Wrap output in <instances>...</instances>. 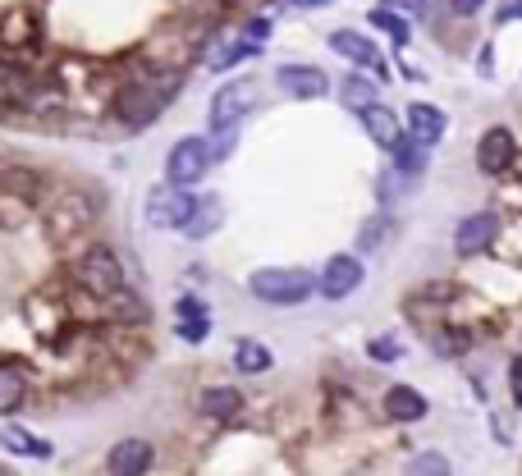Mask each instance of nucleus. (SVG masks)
<instances>
[{"label": "nucleus", "mask_w": 522, "mask_h": 476, "mask_svg": "<svg viewBox=\"0 0 522 476\" xmlns=\"http://www.w3.org/2000/svg\"><path fill=\"white\" fill-rule=\"evenodd\" d=\"M211 335V321H179V339L184 344H202Z\"/></svg>", "instance_id": "7c9ffc66"}, {"label": "nucleus", "mask_w": 522, "mask_h": 476, "mask_svg": "<svg viewBox=\"0 0 522 476\" xmlns=\"http://www.w3.org/2000/svg\"><path fill=\"white\" fill-rule=\"evenodd\" d=\"M330 46H335V55L353 60L358 69H371V74H381V51H376V42H371V37L353 33V28H339V33H330Z\"/></svg>", "instance_id": "2eb2a0df"}, {"label": "nucleus", "mask_w": 522, "mask_h": 476, "mask_svg": "<svg viewBox=\"0 0 522 476\" xmlns=\"http://www.w3.org/2000/svg\"><path fill=\"white\" fill-rule=\"evenodd\" d=\"M220 220H225V202L220 197H197V206H193V216H188V225H184V238H211L220 229Z\"/></svg>", "instance_id": "f3484780"}, {"label": "nucleus", "mask_w": 522, "mask_h": 476, "mask_svg": "<svg viewBox=\"0 0 522 476\" xmlns=\"http://www.w3.org/2000/svg\"><path fill=\"white\" fill-rule=\"evenodd\" d=\"M509 399L513 408H522V353L509 362Z\"/></svg>", "instance_id": "2f4dec72"}, {"label": "nucleus", "mask_w": 522, "mask_h": 476, "mask_svg": "<svg viewBox=\"0 0 522 476\" xmlns=\"http://www.w3.org/2000/svg\"><path fill=\"white\" fill-rule=\"evenodd\" d=\"M271 348L257 344V339H239V348H234V367L243 371V376H261V371H271Z\"/></svg>", "instance_id": "4be33fe9"}, {"label": "nucleus", "mask_w": 522, "mask_h": 476, "mask_svg": "<svg viewBox=\"0 0 522 476\" xmlns=\"http://www.w3.org/2000/svg\"><path fill=\"white\" fill-rule=\"evenodd\" d=\"M252 298L275 307H298L316 293V275L312 271H289V266H266V271H252L248 280Z\"/></svg>", "instance_id": "f03ea898"}, {"label": "nucleus", "mask_w": 522, "mask_h": 476, "mask_svg": "<svg viewBox=\"0 0 522 476\" xmlns=\"http://www.w3.org/2000/svg\"><path fill=\"white\" fill-rule=\"evenodd\" d=\"M513 161H518V142H513L509 129L495 124V129L481 133V142H477V165H481V170H486V174H504Z\"/></svg>", "instance_id": "9b49d317"}, {"label": "nucleus", "mask_w": 522, "mask_h": 476, "mask_svg": "<svg viewBox=\"0 0 522 476\" xmlns=\"http://www.w3.org/2000/svg\"><path fill=\"white\" fill-rule=\"evenodd\" d=\"M92 216H97V206L87 202L78 188H60L42 202V225L51 229V238H74L78 229L92 225Z\"/></svg>", "instance_id": "20e7f679"}, {"label": "nucleus", "mask_w": 522, "mask_h": 476, "mask_svg": "<svg viewBox=\"0 0 522 476\" xmlns=\"http://www.w3.org/2000/svg\"><path fill=\"white\" fill-rule=\"evenodd\" d=\"M261 46H266V42H257V37H248V33L229 37V42L211 55V69H216V74H225V69L243 65V60H252V55H261Z\"/></svg>", "instance_id": "6ab92c4d"}, {"label": "nucleus", "mask_w": 522, "mask_h": 476, "mask_svg": "<svg viewBox=\"0 0 522 476\" xmlns=\"http://www.w3.org/2000/svg\"><path fill=\"white\" fill-rule=\"evenodd\" d=\"M211 142L207 138H179L170 147V156H165V179H170L174 188H193L207 179L211 170Z\"/></svg>", "instance_id": "39448f33"}, {"label": "nucleus", "mask_w": 522, "mask_h": 476, "mask_svg": "<svg viewBox=\"0 0 522 476\" xmlns=\"http://www.w3.org/2000/svg\"><path fill=\"white\" fill-rule=\"evenodd\" d=\"M252 106H257V83L234 78V83H225L216 92V101H211V124H216V129H234Z\"/></svg>", "instance_id": "0eeeda50"}, {"label": "nucleus", "mask_w": 522, "mask_h": 476, "mask_svg": "<svg viewBox=\"0 0 522 476\" xmlns=\"http://www.w3.org/2000/svg\"><path fill=\"white\" fill-rule=\"evenodd\" d=\"M358 284H362V261L353 257V252H339V257H330L326 271L316 275V293H321V298H330V303L348 298Z\"/></svg>", "instance_id": "6e6552de"}, {"label": "nucleus", "mask_w": 522, "mask_h": 476, "mask_svg": "<svg viewBox=\"0 0 522 476\" xmlns=\"http://www.w3.org/2000/svg\"><path fill=\"white\" fill-rule=\"evenodd\" d=\"M367 353L376 357V362H394V357H399V344H394V339H371Z\"/></svg>", "instance_id": "473e14b6"}, {"label": "nucleus", "mask_w": 522, "mask_h": 476, "mask_svg": "<svg viewBox=\"0 0 522 476\" xmlns=\"http://www.w3.org/2000/svg\"><path fill=\"white\" fill-rule=\"evenodd\" d=\"M371 23H376V28H381V33H390V37H394V42H399V46H408V23H403L399 14H394V10H385V5H381V10L371 14Z\"/></svg>", "instance_id": "cd10ccee"}, {"label": "nucleus", "mask_w": 522, "mask_h": 476, "mask_svg": "<svg viewBox=\"0 0 522 476\" xmlns=\"http://www.w3.org/2000/svg\"><path fill=\"white\" fill-rule=\"evenodd\" d=\"M289 5H298V10H312V5H326V0H289Z\"/></svg>", "instance_id": "e433bc0d"}, {"label": "nucleus", "mask_w": 522, "mask_h": 476, "mask_svg": "<svg viewBox=\"0 0 522 476\" xmlns=\"http://www.w3.org/2000/svg\"><path fill=\"white\" fill-rule=\"evenodd\" d=\"M481 5H486V0H449V10L454 14H477Z\"/></svg>", "instance_id": "c9c22d12"}, {"label": "nucleus", "mask_w": 522, "mask_h": 476, "mask_svg": "<svg viewBox=\"0 0 522 476\" xmlns=\"http://www.w3.org/2000/svg\"><path fill=\"white\" fill-rule=\"evenodd\" d=\"M394 229V220L390 216H376V220H367V225L358 229V252H376V248H385V234Z\"/></svg>", "instance_id": "bb28decb"}, {"label": "nucleus", "mask_w": 522, "mask_h": 476, "mask_svg": "<svg viewBox=\"0 0 522 476\" xmlns=\"http://www.w3.org/2000/svg\"><path fill=\"white\" fill-rule=\"evenodd\" d=\"M239 408H243V394L234 385H211L202 394V412H207L211 422H229V417H239Z\"/></svg>", "instance_id": "aec40b11"}, {"label": "nucleus", "mask_w": 522, "mask_h": 476, "mask_svg": "<svg viewBox=\"0 0 522 476\" xmlns=\"http://www.w3.org/2000/svg\"><path fill=\"white\" fill-rule=\"evenodd\" d=\"M174 312H179V321H211L202 298H179V303H174Z\"/></svg>", "instance_id": "c756f323"}, {"label": "nucleus", "mask_w": 522, "mask_h": 476, "mask_svg": "<svg viewBox=\"0 0 522 476\" xmlns=\"http://www.w3.org/2000/svg\"><path fill=\"white\" fill-rule=\"evenodd\" d=\"M381 408H385L390 422H422L426 412H431V403H426V394L413 390V385H390L385 399H381Z\"/></svg>", "instance_id": "4468645a"}, {"label": "nucleus", "mask_w": 522, "mask_h": 476, "mask_svg": "<svg viewBox=\"0 0 522 476\" xmlns=\"http://www.w3.org/2000/svg\"><path fill=\"white\" fill-rule=\"evenodd\" d=\"M495 238H500V216H495V211H477V216H468L454 229V252L458 257H477Z\"/></svg>", "instance_id": "1a4fd4ad"}, {"label": "nucleus", "mask_w": 522, "mask_h": 476, "mask_svg": "<svg viewBox=\"0 0 522 476\" xmlns=\"http://www.w3.org/2000/svg\"><path fill=\"white\" fill-rule=\"evenodd\" d=\"M385 10H403V14H413L417 19V14L426 10V0H385Z\"/></svg>", "instance_id": "72a5a7b5"}, {"label": "nucleus", "mask_w": 522, "mask_h": 476, "mask_svg": "<svg viewBox=\"0 0 522 476\" xmlns=\"http://www.w3.org/2000/svg\"><path fill=\"white\" fill-rule=\"evenodd\" d=\"M193 206H197V197L188 193V188H174V184L152 188V193H147V225H156V229H184L188 216H193Z\"/></svg>", "instance_id": "423d86ee"}, {"label": "nucleus", "mask_w": 522, "mask_h": 476, "mask_svg": "<svg viewBox=\"0 0 522 476\" xmlns=\"http://www.w3.org/2000/svg\"><path fill=\"white\" fill-rule=\"evenodd\" d=\"M394 170H399V174H408V179H417V174L426 170V152H422V147H417V142H408V138H403L399 147H394Z\"/></svg>", "instance_id": "a878e982"}, {"label": "nucleus", "mask_w": 522, "mask_h": 476, "mask_svg": "<svg viewBox=\"0 0 522 476\" xmlns=\"http://www.w3.org/2000/svg\"><path fill=\"white\" fill-rule=\"evenodd\" d=\"M362 124H367L371 142H376V147H385V152H394V147L403 142V124H399V115H394L390 106H381V101H376L371 110H362Z\"/></svg>", "instance_id": "dca6fc26"}, {"label": "nucleus", "mask_w": 522, "mask_h": 476, "mask_svg": "<svg viewBox=\"0 0 522 476\" xmlns=\"http://www.w3.org/2000/svg\"><path fill=\"white\" fill-rule=\"evenodd\" d=\"M74 280L78 289H87L92 298H120L124 293V266L110 248H87L74 261Z\"/></svg>", "instance_id": "7ed1b4c3"}, {"label": "nucleus", "mask_w": 522, "mask_h": 476, "mask_svg": "<svg viewBox=\"0 0 522 476\" xmlns=\"http://www.w3.org/2000/svg\"><path fill=\"white\" fill-rule=\"evenodd\" d=\"M339 97H344L348 110H358V115H362V110L376 106V83H371L367 74H348L344 83H339Z\"/></svg>", "instance_id": "5701e85b"}, {"label": "nucleus", "mask_w": 522, "mask_h": 476, "mask_svg": "<svg viewBox=\"0 0 522 476\" xmlns=\"http://www.w3.org/2000/svg\"><path fill=\"white\" fill-rule=\"evenodd\" d=\"M445 129H449V119H445V110H435V106H426V101H417V106H408V142H417V147H435V142L445 138Z\"/></svg>", "instance_id": "ddd939ff"}, {"label": "nucleus", "mask_w": 522, "mask_h": 476, "mask_svg": "<svg viewBox=\"0 0 522 476\" xmlns=\"http://www.w3.org/2000/svg\"><path fill=\"white\" fill-rule=\"evenodd\" d=\"M0 444L10 449V454H19V458H51L55 449H51V440H42V435H33V431H23V426H5L0 431Z\"/></svg>", "instance_id": "a211bd4d"}, {"label": "nucleus", "mask_w": 522, "mask_h": 476, "mask_svg": "<svg viewBox=\"0 0 522 476\" xmlns=\"http://www.w3.org/2000/svg\"><path fill=\"white\" fill-rule=\"evenodd\" d=\"M28 399V380L19 367H0V417H14Z\"/></svg>", "instance_id": "412c9836"}, {"label": "nucleus", "mask_w": 522, "mask_h": 476, "mask_svg": "<svg viewBox=\"0 0 522 476\" xmlns=\"http://www.w3.org/2000/svg\"><path fill=\"white\" fill-rule=\"evenodd\" d=\"M403 476H454V463L440 449H426V454H417L413 463L403 467Z\"/></svg>", "instance_id": "393cba45"}, {"label": "nucleus", "mask_w": 522, "mask_h": 476, "mask_svg": "<svg viewBox=\"0 0 522 476\" xmlns=\"http://www.w3.org/2000/svg\"><path fill=\"white\" fill-rule=\"evenodd\" d=\"M513 19H522V0H504L500 5V23H513Z\"/></svg>", "instance_id": "f704fd0d"}, {"label": "nucleus", "mask_w": 522, "mask_h": 476, "mask_svg": "<svg viewBox=\"0 0 522 476\" xmlns=\"http://www.w3.org/2000/svg\"><path fill=\"white\" fill-rule=\"evenodd\" d=\"M174 92H179V74L138 78V83H129V87L115 92V119L129 124V129H147L152 119L165 115V106L174 101Z\"/></svg>", "instance_id": "f257e3e1"}, {"label": "nucleus", "mask_w": 522, "mask_h": 476, "mask_svg": "<svg viewBox=\"0 0 522 476\" xmlns=\"http://www.w3.org/2000/svg\"><path fill=\"white\" fill-rule=\"evenodd\" d=\"M275 83L298 101H316V97H326L330 92V78L321 74V69H312V65H284L280 74H275Z\"/></svg>", "instance_id": "f8f14e48"}, {"label": "nucleus", "mask_w": 522, "mask_h": 476, "mask_svg": "<svg viewBox=\"0 0 522 476\" xmlns=\"http://www.w3.org/2000/svg\"><path fill=\"white\" fill-rule=\"evenodd\" d=\"M408 188H413V179H408V174H399L394 165H385V170L376 174V197H381L385 206L403 202V197H408Z\"/></svg>", "instance_id": "b1692460"}, {"label": "nucleus", "mask_w": 522, "mask_h": 476, "mask_svg": "<svg viewBox=\"0 0 522 476\" xmlns=\"http://www.w3.org/2000/svg\"><path fill=\"white\" fill-rule=\"evenodd\" d=\"M463 348H468V339L458 335V330H440V335H435V353L440 357H458Z\"/></svg>", "instance_id": "c85d7f7f"}, {"label": "nucleus", "mask_w": 522, "mask_h": 476, "mask_svg": "<svg viewBox=\"0 0 522 476\" xmlns=\"http://www.w3.org/2000/svg\"><path fill=\"white\" fill-rule=\"evenodd\" d=\"M152 463H156L152 440H138V435L120 440L115 449H110V458H106L110 476H147V472H152Z\"/></svg>", "instance_id": "9d476101"}]
</instances>
